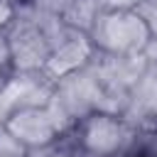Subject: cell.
<instances>
[{"label": "cell", "mask_w": 157, "mask_h": 157, "mask_svg": "<svg viewBox=\"0 0 157 157\" xmlns=\"http://www.w3.org/2000/svg\"><path fill=\"white\" fill-rule=\"evenodd\" d=\"M132 132L135 130L125 123L120 113L93 110L74 125L66 140L74 152H83L93 157H120L128 150Z\"/></svg>", "instance_id": "cell-1"}, {"label": "cell", "mask_w": 157, "mask_h": 157, "mask_svg": "<svg viewBox=\"0 0 157 157\" xmlns=\"http://www.w3.org/2000/svg\"><path fill=\"white\" fill-rule=\"evenodd\" d=\"M88 39L101 54H142L152 34L135 10H98Z\"/></svg>", "instance_id": "cell-2"}, {"label": "cell", "mask_w": 157, "mask_h": 157, "mask_svg": "<svg viewBox=\"0 0 157 157\" xmlns=\"http://www.w3.org/2000/svg\"><path fill=\"white\" fill-rule=\"evenodd\" d=\"M7 42H10V52H12V64L15 71L20 74H29V71H42L52 44L44 34V29L39 27V22L34 20V15L27 7H17L15 20L10 22V27L5 29Z\"/></svg>", "instance_id": "cell-3"}, {"label": "cell", "mask_w": 157, "mask_h": 157, "mask_svg": "<svg viewBox=\"0 0 157 157\" xmlns=\"http://www.w3.org/2000/svg\"><path fill=\"white\" fill-rule=\"evenodd\" d=\"M66 118L74 120V125L86 118L93 110L103 108V86L98 81V76L93 74L91 64L59 78L54 83V93L49 98Z\"/></svg>", "instance_id": "cell-4"}, {"label": "cell", "mask_w": 157, "mask_h": 157, "mask_svg": "<svg viewBox=\"0 0 157 157\" xmlns=\"http://www.w3.org/2000/svg\"><path fill=\"white\" fill-rule=\"evenodd\" d=\"M5 128L12 132V137L29 152V150H39L47 145H54L56 140H61L59 128L54 125L47 105H27V108H17Z\"/></svg>", "instance_id": "cell-5"}, {"label": "cell", "mask_w": 157, "mask_h": 157, "mask_svg": "<svg viewBox=\"0 0 157 157\" xmlns=\"http://www.w3.org/2000/svg\"><path fill=\"white\" fill-rule=\"evenodd\" d=\"M93 54H96V47L91 44L88 34L74 29L69 37H64L59 44L52 47L49 59H47V64H44L42 71L56 83L59 78H64V76H69V74L88 66L91 59H93Z\"/></svg>", "instance_id": "cell-6"}, {"label": "cell", "mask_w": 157, "mask_h": 157, "mask_svg": "<svg viewBox=\"0 0 157 157\" xmlns=\"http://www.w3.org/2000/svg\"><path fill=\"white\" fill-rule=\"evenodd\" d=\"M125 123L132 130H152L157 128V76L147 71L125 98V105L120 110Z\"/></svg>", "instance_id": "cell-7"}, {"label": "cell", "mask_w": 157, "mask_h": 157, "mask_svg": "<svg viewBox=\"0 0 157 157\" xmlns=\"http://www.w3.org/2000/svg\"><path fill=\"white\" fill-rule=\"evenodd\" d=\"M10 78L5 83H0V125H5L7 118L20 108V101H17V93H15V86H12Z\"/></svg>", "instance_id": "cell-8"}, {"label": "cell", "mask_w": 157, "mask_h": 157, "mask_svg": "<svg viewBox=\"0 0 157 157\" xmlns=\"http://www.w3.org/2000/svg\"><path fill=\"white\" fill-rule=\"evenodd\" d=\"M15 74V64H12V52H10V42L5 29H0V83H5L10 76Z\"/></svg>", "instance_id": "cell-9"}, {"label": "cell", "mask_w": 157, "mask_h": 157, "mask_svg": "<svg viewBox=\"0 0 157 157\" xmlns=\"http://www.w3.org/2000/svg\"><path fill=\"white\" fill-rule=\"evenodd\" d=\"M27 157H74V150H71L69 140L61 137L54 145H47V147H39V150H29Z\"/></svg>", "instance_id": "cell-10"}, {"label": "cell", "mask_w": 157, "mask_h": 157, "mask_svg": "<svg viewBox=\"0 0 157 157\" xmlns=\"http://www.w3.org/2000/svg\"><path fill=\"white\" fill-rule=\"evenodd\" d=\"M135 12L142 17V22L147 25V29H150V34L155 39L157 37V0H140Z\"/></svg>", "instance_id": "cell-11"}, {"label": "cell", "mask_w": 157, "mask_h": 157, "mask_svg": "<svg viewBox=\"0 0 157 157\" xmlns=\"http://www.w3.org/2000/svg\"><path fill=\"white\" fill-rule=\"evenodd\" d=\"M98 10H135L140 0H96Z\"/></svg>", "instance_id": "cell-12"}, {"label": "cell", "mask_w": 157, "mask_h": 157, "mask_svg": "<svg viewBox=\"0 0 157 157\" xmlns=\"http://www.w3.org/2000/svg\"><path fill=\"white\" fill-rule=\"evenodd\" d=\"M15 15H17V7L10 0H0V29H7L10 22L15 20Z\"/></svg>", "instance_id": "cell-13"}, {"label": "cell", "mask_w": 157, "mask_h": 157, "mask_svg": "<svg viewBox=\"0 0 157 157\" xmlns=\"http://www.w3.org/2000/svg\"><path fill=\"white\" fill-rule=\"evenodd\" d=\"M10 2H12V5H15V7H22V5H29V2H32V0H10Z\"/></svg>", "instance_id": "cell-14"}, {"label": "cell", "mask_w": 157, "mask_h": 157, "mask_svg": "<svg viewBox=\"0 0 157 157\" xmlns=\"http://www.w3.org/2000/svg\"><path fill=\"white\" fill-rule=\"evenodd\" d=\"M0 157H27V152L25 155H0Z\"/></svg>", "instance_id": "cell-15"}]
</instances>
